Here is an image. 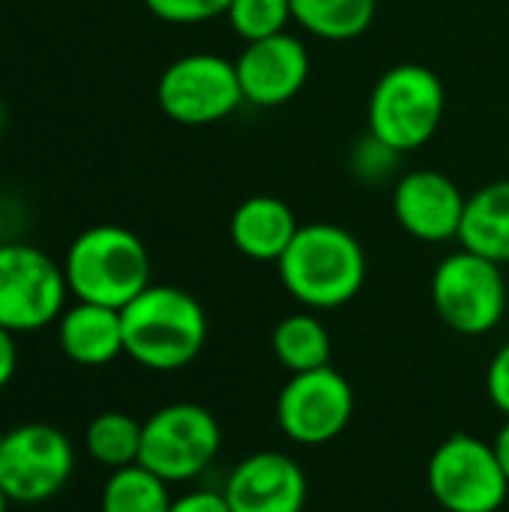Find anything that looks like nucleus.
<instances>
[{"mask_svg": "<svg viewBox=\"0 0 509 512\" xmlns=\"http://www.w3.org/2000/svg\"><path fill=\"white\" fill-rule=\"evenodd\" d=\"M57 345L78 366H108L123 351L120 309L99 303H75L57 318Z\"/></svg>", "mask_w": 509, "mask_h": 512, "instance_id": "nucleus-15", "label": "nucleus"}, {"mask_svg": "<svg viewBox=\"0 0 509 512\" xmlns=\"http://www.w3.org/2000/svg\"><path fill=\"white\" fill-rule=\"evenodd\" d=\"M18 369V348H15V333L0 327V390L15 378Z\"/></svg>", "mask_w": 509, "mask_h": 512, "instance_id": "nucleus-27", "label": "nucleus"}, {"mask_svg": "<svg viewBox=\"0 0 509 512\" xmlns=\"http://www.w3.org/2000/svg\"><path fill=\"white\" fill-rule=\"evenodd\" d=\"M399 156H402V153L390 150V147L381 144L375 135H369V138L357 141V147H354V153H351V171H354L363 183H381V180L393 171V165H396Z\"/></svg>", "mask_w": 509, "mask_h": 512, "instance_id": "nucleus-24", "label": "nucleus"}, {"mask_svg": "<svg viewBox=\"0 0 509 512\" xmlns=\"http://www.w3.org/2000/svg\"><path fill=\"white\" fill-rule=\"evenodd\" d=\"M9 504H12V501H9V498H6V492H3V489H0V512H6V510H9Z\"/></svg>", "mask_w": 509, "mask_h": 512, "instance_id": "nucleus-29", "label": "nucleus"}, {"mask_svg": "<svg viewBox=\"0 0 509 512\" xmlns=\"http://www.w3.org/2000/svg\"><path fill=\"white\" fill-rule=\"evenodd\" d=\"M123 318V351L150 372H177L189 366L207 342V315L201 303L174 285H147Z\"/></svg>", "mask_w": 509, "mask_h": 512, "instance_id": "nucleus-1", "label": "nucleus"}, {"mask_svg": "<svg viewBox=\"0 0 509 512\" xmlns=\"http://www.w3.org/2000/svg\"><path fill=\"white\" fill-rule=\"evenodd\" d=\"M294 21L312 36L345 42L369 30L375 0H291Z\"/></svg>", "mask_w": 509, "mask_h": 512, "instance_id": "nucleus-19", "label": "nucleus"}, {"mask_svg": "<svg viewBox=\"0 0 509 512\" xmlns=\"http://www.w3.org/2000/svg\"><path fill=\"white\" fill-rule=\"evenodd\" d=\"M144 6L168 24H201L228 15L231 0H144Z\"/></svg>", "mask_w": 509, "mask_h": 512, "instance_id": "nucleus-23", "label": "nucleus"}, {"mask_svg": "<svg viewBox=\"0 0 509 512\" xmlns=\"http://www.w3.org/2000/svg\"><path fill=\"white\" fill-rule=\"evenodd\" d=\"M465 195L441 171H411L393 189L396 222L423 243H447L459 237L465 216Z\"/></svg>", "mask_w": 509, "mask_h": 512, "instance_id": "nucleus-14", "label": "nucleus"}, {"mask_svg": "<svg viewBox=\"0 0 509 512\" xmlns=\"http://www.w3.org/2000/svg\"><path fill=\"white\" fill-rule=\"evenodd\" d=\"M276 267L285 291L306 309H339L351 303L366 282V252L360 240L330 222L300 225Z\"/></svg>", "mask_w": 509, "mask_h": 512, "instance_id": "nucleus-2", "label": "nucleus"}, {"mask_svg": "<svg viewBox=\"0 0 509 512\" xmlns=\"http://www.w3.org/2000/svg\"><path fill=\"white\" fill-rule=\"evenodd\" d=\"M432 303L450 330L462 336L492 333L507 312L501 264L468 249L447 255L432 276Z\"/></svg>", "mask_w": 509, "mask_h": 512, "instance_id": "nucleus-7", "label": "nucleus"}, {"mask_svg": "<svg viewBox=\"0 0 509 512\" xmlns=\"http://www.w3.org/2000/svg\"><path fill=\"white\" fill-rule=\"evenodd\" d=\"M219 447V420L195 402H174L144 420L138 465L162 477L168 486L189 483L213 465Z\"/></svg>", "mask_w": 509, "mask_h": 512, "instance_id": "nucleus-5", "label": "nucleus"}, {"mask_svg": "<svg viewBox=\"0 0 509 512\" xmlns=\"http://www.w3.org/2000/svg\"><path fill=\"white\" fill-rule=\"evenodd\" d=\"M3 126H6V108H3V99H0V135H3Z\"/></svg>", "mask_w": 509, "mask_h": 512, "instance_id": "nucleus-30", "label": "nucleus"}, {"mask_svg": "<svg viewBox=\"0 0 509 512\" xmlns=\"http://www.w3.org/2000/svg\"><path fill=\"white\" fill-rule=\"evenodd\" d=\"M3 438H6V432H0V450H3Z\"/></svg>", "mask_w": 509, "mask_h": 512, "instance_id": "nucleus-31", "label": "nucleus"}, {"mask_svg": "<svg viewBox=\"0 0 509 512\" xmlns=\"http://www.w3.org/2000/svg\"><path fill=\"white\" fill-rule=\"evenodd\" d=\"M222 495L231 512H303L309 483L297 459L261 450L231 468Z\"/></svg>", "mask_w": 509, "mask_h": 512, "instance_id": "nucleus-12", "label": "nucleus"}, {"mask_svg": "<svg viewBox=\"0 0 509 512\" xmlns=\"http://www.w3.org/2000/svg\"><path fill=\"white\" fill-rule=\"evenodd\" d=\"M300 225L294 210L273 195H252L246 198L231 216V243L240 255L252 261H273L285 255L291 240L297 237Z\"/></svg>", "mask_w": 509, "mask_h": 512, "instance_id": "nucleus-16", "label": "nucleus"}, {"mask_svg": "<svg viewBox=\"0 0 509 512\" xmlns=\"http://www.w3.org/2000/svg\"><path fill=\"white\" fill-rule=\"evenodd\" d=\"M156 102L180 126H210L237 111L243 99L237 66L219 54H186L165 66Z\"/></svg>", "mask_w": 509, "mask_h": 512, "instance_id": "nucleus-9", "label": "nucleus"}, {"mask_svg": "<svg viewBox=\"0 0 509 512\" xmlns=\"http://www.w3.org/2000/svg\"><path fill=\"white\" fill-rule=\"evenodd\" d=\"M444 117V84L420 63L387 69L369 96V135L396 153L429 144Z\"/></svg>", "mask_w": 509, "mask_h": 512, "instance_id": "nucleus-4", "label": "nucleus"}, {"mask_svg": "<svg viewBox=\"0 0 509 512\" xmlns=\"http://www.w3.org/2000/svg\"><path fill=\"white\" fill-rule=\"evenodd\" d=\"M273 354L276 360L291 372H315L330 366V354H333V342L327 327L309 315V312H294L285 315L276 327H273Z\"/></svg>", "mask_w": 509, "mask_h": 512, "instance_id": "nucleus-18", "label": "nucleus"}, {"mask_svg": "<svg viewBox=\"0 0 509 512\" xmlns=\"http://www.w3.org/2000/svg\"><path fill=\"white\" fill-rule=\"evenodd\" d=\"M486 390H489L492 405H495L504 417H509V342L492 357V363H489Z\"/></svg>", "mask_w": 509, "mask_h": 512, "instance_id": "nucleus-25", "label": "nucleus"}, {"mask_svg": "<svg viewBox=\"0 0 509 512\" xmlns=\"http://www.w3.org/2000/svg\"><path fill=\"white\" fill-rule=\"evenodd\" d=\"M426 483L444 512H498L509 480L492 441L459 432L441 441L426 465Z\"/></svg>", "mask_w": 509, "mask_h": 512, "instance_id": "nucleus-6", "label": "nucleus"}, {"mask_svg": "<svg viewBox=\"0 0 509 512\" xmlns=\"http://www.w3.org/2000/svg\"><path fill=\"white\" fill-rule=\"evenodd\" d=\"M168 512H231V507L222 492L198 489V492H186V495L174 498Z\"/></svg>", "mask_w": 509, "mask_h": 512, "instance_id": "nucleus-26", "label": "nucleus"}, {"mask_svg": "<svg viewBox=\"0 0 509 512\" xmlns=\"http://www.w3.org/2000/svg\"><path fill=\"white\" fill-rule=\"evenodd\" d=\"M354 417V390L348 378L333 369L291 375L276 399V423L282 435L303 447L336 441Z\"/></svg>", "mask_w": 509, "mask_h": 512, "instance_id": "nucleus-11", "label": "nucleus"}, {"mask_svg": "<svg viewBox=\"0 0 509 512\" xmlns=\"http://www.w3.org/2000/svg\"><path fill=\"white\" fill-rule=\"evenodd\" d=\"M492 447H495L498 462H501V468H504V474H507V480H509V417H507V423L498 429V435H495Z\"/></svg>", "mask_w": 509, "mask_h": 512, "instance_id": "nucleus-28", "label": "nucleus"}, {"mask_svg": "<svg viewBox=\"0 0 509 512\" xmlns=\"http://www.w3.org/2000/svg\"><path fill=\"white\" fill-rule=\"evenodd\" d=\"M66 294L63 267L45 252L27 243H0V327L33 333L57 324Z\"/></svg>", "mask_w": 509, "mask_h": 512, "instance_id": "nucleus-8", "label": "nucleus"}, {"mask_svg": "<svg viewBox=\"0 0 509 512\" xmlns=\"http://www.w3.org/2000/svg\"><path fill=\"white\" fill-rule=\"evenodd\" d=\"M234 66L243 99L261 108H276L291 102L303 90L309 78V51L297 36L276 33L246 42Z\"/></svg>", "mask_w": 509, "mask_h": 512, "instance_id": "nucleus-13", "label": "nucleus"}, {"mask_svg": "<svg viewBox=\"0 0 509 512\" xmlns=\"http://www.w3.org/2000/svg\"><path fill=\"white\" fill-rule=\"evenodd\" d=\"M459 243L501 267L509 264V180L489 183L465 201Z\"/></svg>", "mask_w": 509, "mask_h": 512, "instance_id": "nucleus-17", "label": "nucleus"}, {"mask_svg": "<svg viewBox=\"0 0 509 512\" xmlns=\"http://www.w3.org/2000/svg\"><path fill=\"white\" fill-rule=\"evenodd\" d=\"M291 18H294L291 0H231L228 9L231 30L246 42L285 33Z\"/></svg>", "mask_w": 509, "mask_h": 512, "instance_id": "nucleus-22", "label": "nucleus"}, {"mask_svg": "<svg viewBox=\"0 0 509 512\" xmlns=\"http://www.w3.org/2000/svg\"><path fill=\"white\" fill-rule=\"evenodd\" d=\"M63 276L75 300L123 309L150 285V255L129 228L93 225L72 240Z\"/></svg>", "mask_w": 509, "mask_h": 512, "instance_id": "nucleus-3", "label": "nucleus"}, {"mask_svg": "<svg viewBox=\"0 0 509 512\" xmlns=\"http://www.w3.org/2000/svg\"><path fill=\"white\" fill-rule=\"evenodd\" d=\"M75 471L72 441L48 423L6 432L0 450V489L12 504H42L63 492Z\"/></svg>", "mask_w": 509, "mask_h": 512, "instance_id": "nucleus-10", "label": "nucleus"}, {"mask_svg": "<svg viewBox=\"0 0 509 512\" xmlns=\"http://www.w3.org/2000/svg\"><path fill=\"white\" fill-rule=\"evenodd\" d=\"M141 432H144V423H138L135 417L123 411H105L90 420L84 444L96 465L108 471H120V468L138 465Z\"/></svg>", "mask_w": 509, "mask_h": 512, "instance_id": "nucleus-20", "label": "nucleus"}, {"mask_svg": "<svg viewBox=\"0 0 509 512\" xmlns=\"http://www.w3.org/2000/svg\"><path fill=\"white\" fill-rule=\"evenodd\" d=\"M171 501L174 498L162 477H156L144 465H129L108 474L99 512H168Z\"/></svg>", "mask_w": 509, "mask_h": 512, "instance_id": "nucleus-21", "label": "nucleus"}]
</instances>
